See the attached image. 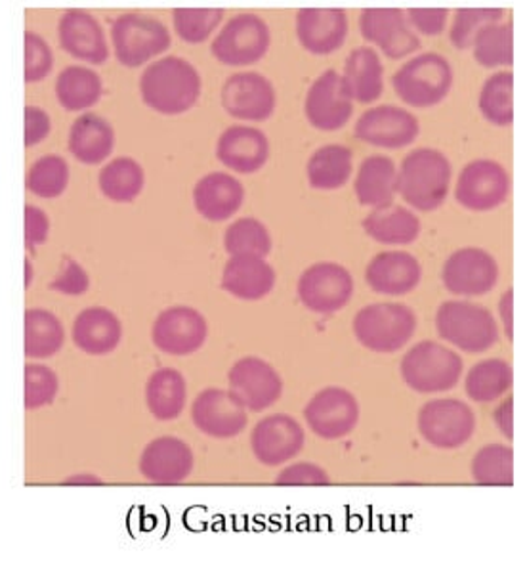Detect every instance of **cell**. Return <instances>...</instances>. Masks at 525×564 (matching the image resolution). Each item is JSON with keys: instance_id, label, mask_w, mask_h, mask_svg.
<instances>
[{"instance_id": "cell-1", "label": "cell", "mask_w": 525, "mask_h": 564, "mask_svg": "<svg viewBox=\"0 0 525 564\" xmlns=\"http://www.w3.org/2000/svg\"><path fill=\"white\" fill-rule=\"evenodd\" d=\"M203 80L194 64L181 56L157 59L140 77V95L147 108L163 116H181L201 98Z\"/></svg>"}, {"instance_id": "cell-2", "label": "cell", "mask_w": 525, "mask_h": 564, "mask_svg": "<svg viewBox=\"0 0 525 564\" xmlns=\"http://www.w3.org/2000/svg\"><path fill=\"white\" fill-rule=\"evenodd\" d=\"M451 163L434 148H417L397 169V194L413 209L430 213L444 205L451 186Z\"/></svg>"}, {"instance_id": "cell-3", "label": "cell", "mask_w": 525, "mask_h": 564, "mask_svg": "<svg viewBox=\"0 0 525 564\" xmlns=\"http://www.w3.org/2000/svg\"><path fill=\"white\" fill-rule=\"evenodd\" d=\"M353 335L371 352L392 355L402 350L417 332V314L407 304L373 303L353 318Z\"/></svg>"}, {"instance_id": "cell-4", "label": "cell", "mask_w": 525, "mask_h": 564, "mask_svg": "<svg viewBox=\"0 0 525 564\" xmlns=\"http://www.w3.org/2000/svg\"><path fill=\"white\" fill-rule=\"evenodd\" d=\"M462 358L436 340H420L400 364L405 384L420 394H438L455 389L462 377Z\"/></svg>"}, {"instance_id": "cell-5", "label": "cell", "mask_w": 525, "mask_h": 564, "mask_svg": "<svg viewBox=\"0 0 525 564\" xmlns=\"http://www.w3.org/2000/svg\"><path fill=\"white\" fill-rule=\"evenodd\" d=\"M453 67L438 52H425L407 59L392 77L400 100L413 108H434L453 87Z\"/></svg>"}, {"instance_id": "cell-6", "label": "cell", "mask_w": 525, "mask_h": 564, "mask_svg": "<svg viewBox=\"0 0 525 564\" xmlns=\"http://www.w3.org/2000/svg\"><path fill=\"white\" fill-rule=\"evenodd\" d=\"M436 329L441 339L459 350L480 355L495 347L499 326L482 304L470 301H446L436 312Z\"/></svg>"}, {"instance_id": "cell-7", "label": "cell", "mask_w": 525, "mask_h": 564, "mask_svg": "<svg viewBox=\"0 0 525 564\" xmlns=\"http://www.w3.org/2000/svg\"><path fill=\"white\" fill-rule=\"evenodd\" d=\"M173 43L163 22L153 15L127 12L111 25V44L116 58L124 67L144 66L168 51Z\"/></svg>"}, {"instance_id": "cell-8", "label": "cell", "mask_w": 525, "mask_h": 564, "mask_svg": "<svg viewBox=\"0 0 525 564\" xmlns=\"http://www.w3.org/2000/svg\"><path fill=\"white\" fill-rule=\"evenodd\" d=\"M272 31L260 15L238 14L218 31L210 44L212 56L223 66H251L266 56Z\"/></svg>"}, {"instance_id": "cell-9", "label": "cell", "mask_w": 525, "mask_h": 564, "mask_svg": "<svg viewBox=\"0 0 525 564\" xmlns=\"http://www.w3.org/2000/svg\"><path fill=\"white\" fill-rule=\"evenodd\" d=\"M417 425L420 436L434 448L457 449L474 436L475 413L462 400H428L418 410Z\"/></svg>"}, {"instance_id": "cell-10", "label": "cell", "mask_w": 525, "mask_h": 564, "mask_svg": "<svg viewBox=\"0 0 525 564\" xmlns=\"http://www.w3.org/2000/svg\"><path fill=\"white\" fill-rule=\"evenodd\" d=\"M296 293L308 311L335 314L353 297V278L339 262H316L298 278Z\"/></svg>"}, {"instance_id": "cell-11", "label": "cell", "mask_w": 525, "mask_h": 564, "mask_svg": "<svg viewBox=\"0 0 525 564\" xmlns=\"http://www.w3.org/2000/svg\"><path fill=\"white\" fill-rule=\"evenodd\" d=\"M511 194V174L495 160H474L462 166L455 197L464 209L485 213L501 207Z\"/></svg>"}, {"instance_id": "cell-12", "label": "cell", "mask_w": 525, "mask_h": 564, "mask_svg": "<svg viewBox=\"0 0 525 564\" xmlns=\"http://www.w3.org/2000/svg\"><path fill=\"white\" fill-rule=\"evenodd\" d=\"M441 282L451 295L480 297L499 282V264L482 247H462L447 257Z\"/></svg>"}, {"instance_id": "cell-13", "label": "cell", "mask_w": 525, "mask_h": 564, "mask_svg": "<svg viewBox=\"0 0 525 564\" xmlns=\"http://www.w3.org/2000/svg\"><path fill=\"white\" fill-rule=\"evenodd\" d=\"M304 420L311 433L324 441H339L352 433L360 421V404L342 387H325L304 408Z\"/></svg>"}, {"instance_id": "cell-14", "label": "cell", "mask_w": 525, "mask_h": 564, "mask_svg": "<svg viewBox=\"0 0 525 564\" xmlns=\"http://www.w3.org/2000/svg\"><path fill=\"white\" fill-rule=\"evenodd\" d=\"M228 391L245 405L247 412H264L277 404L283 394V379L272 364L259 356H245L228 371Z\"/></svg>"}, {"instance_id": "cell-15", "label": "cell", "mask_w": 525, "mask_h": 564, "mask_svg": "<svg viewBox=\"0 0 525 564\" xmlns=\"http://www.w3.org/2000/svg\"><path fill=\"white\" fill-rule=\"evenodd\" d=\"M209 337V324L201 312L186 304L168 306L153 322V345L171 356L197 352Z\"/></svg>"}, {"instance_id": "cell-16", "label": "cell", "mask_w": 525, "mask_h": 564, "mask_svg": "<svg viewBox=\"0 0 525 564\" xmlns=\"http://www.w3.org/2000/svg\"><path fill=\"white\" fill-rule=\"evenodd\" d=\"M220 98L223 109L241 121H267L277 106L274 83L256 72L230 75L223 80Z\"/></svg>"}, {"instance_id": "cell-17", "label": "cell", "mask_w": 525, "mask_h": 564, "mask_svg": "<svg viewBox=\"0 0 525 564\" xmlns=\"http://www.w3.org/2000/svg\"><path fill=\"white\" fill-rule=\"evenodd\" d=\"M353 132L356 138L365 144L397 150L407 148L417 140L420 124L409 109L400 108L394 104H382L363 111L356 121Z\"/></svg>"}, {"instance_id": "cell-18", "label": "cell", "mask_w": 525, "mask_h": 564, "mask_svg": "<svg viewBox=\"0 0 525 564\" xmlns=\"http://www.w3.org/2000/svg\"><path fill=\"white\" fill-rule=\"evenodd\" d=\"M195 429L210 438L228 441L243 433L249 423V412L236 394L226 389H205L192 404Z\"/></svg>"}, {"instance_id": "cell-19", "label": "cell", "mask_w": 525, "mask_h": 564, "mask_svg": "<svg viewBox=\"0 0 525 564\" xmlns=\"http://www.w3.org/2000/svg\"><path fill=\"white\" fill-rule=\"evenodd\" d=\"M304 444L306 433L303 425L287 413H272L252 429V454L266 467L288 464L303 452Z\"/></svg>"}, {"instance_id": "cell-20", "label": "cell", "mask_w": 525, "mask_h": 564, "mask_svg": "<svg viewBox=\"0 0 525 564\" xmlns=\"http://www.w3.org/2000/svg\"><path fill=\"white\" fill-rule=\"evenodd\" d=\"M361 36L381 48L390 59H402L420 48L402 8H368L360 15Z\"/></svg>"}, {"instance_id": "cell-21", "label": "cell", "mask_w": 525, "mask_h": 564, "mask_svg": "<svg viewBox=\"0 0 525 564\" xmlns=\"http://www.w3.org/2000/svg\"><path fill=\"white\" fill-rule=\"evenodd\" d=\"M304 113L311 127L325 132L339 131L352 119L353 101L337 69H327L311 83L304 100Z\"/></svg>"}, {"instance_id": "cell-22", "label": "cell", "mask_w": 525, "mask_h": 564, "mask_svg": "<svg viewBox=\"0 0 525 564\" xmlns=\"http://www.w3.org/2000/svg\"><path fill=\"white\" fill-rule=\"evenodd\" d=\"M194 449L178 436H158L140 456V473L152 485H181L194 473Z\"/></svg>"}, {"instance_id": "cell-23", "label": "cell", "mask_w": 525, "mask_h": 564, "mask_svg": "<svg viewBox=\"0 0 525 564\" xmlns=\"http://www.w3.org/2000/svg\"><path fill=\"white\" fill-rule=\"evenodd\" d=\"M58 41L69 56L94 66H101L109 58L108 39L103 28L87 10H65L59 18Z\"/></svg>"}, {"instance_id": "cell-24", "label": "cell", "mask_w": 525, "mask_h": 564, "mask_svg": "<svg viewBox=\"0 0 525 564\" xmlns=\"http://www.w3.org/2000/svg\"><path fill=\"white\" fill-rule=\"evenodd\" d=\"M348 28V14L342 8H303L296 14L298 43L317 56L339 51L346 43Z\"/></svg>"}, {"instance_id": "cell-25", "label": "cell", "mask_w": 525, "mask_h": 564, "mask_svg": "<svg viewBox=\"0 0 525 564\" xmlns=\"http://www.w3.org/2000/svg\"><path fill=\"white\" fill-rule=\"evenodd\" d=\"M217 158L236 173H256L270 160V140L260 129L231 124L218 138Z\"/></svg>"}, {"instance_id": "cell-26", "label": "cell", "mask_w": 525, "mask_h": 564, "mask_svg": "<svg viewBox=\"0 0 525 564\" xmlns=\"http://www.w3.org/2000/svg\"><path fill=\"white\" fill-rule=\"evenodd\" d=\"M423 278V267L417 257L407 251H384L374 254L365 268V282L381 295H407L417 290Z\"/></svg>"}, {"instance_id": "cell-27", "label": "cell", "mask_w": 525, "mask_h": 564, "mask_svg": "<svg viewBox=\"0 0 525 564\" xmlns=\"http://www.w3.org/2000/svg\"><path fill=\"white\" fill-rule=\"evenodd\" d=\"M245 203L243 184L228 173H209L195 184L194 205L210 223L233 217Z\"/></svg>"}, {"instance_id": "cell-28", "label": "cell", "mask_w": 525, "mask_h": 564, "mask_svg": "<svg viewBox=\"0 0 525 564\" xmlns=\"http://www.w3.org/2000/svg\"><path fill=\"white\" fill-rule=\"evenodd\" d=\"M72 337L75 347L85 355H109L121 345L123 324L116 312L103 306H90L73 322Z\"/></svg>"}, {"instance_id": "cell-29", "label": "cell", "mask_w": 525, "mask_h": 564, "mask_svg": "<svg viewBox=\"0 0 525 564\" xmlns=\"http://www.w3.org/2000/svg\"><path fill=\"white\" fill-rule=\"evenodd\" d=\"M277 282L274 267L260 257H230L222 272V290L243 301H260Z\"/></svg>"}, {"instance_id": "cell-30", "label": "cell", "mask_w": 525, "mask_h": 564, "mask_svg": "<svg viewBox=\"0 0 525 564\" xmlns=\"http://www.w3.org/2000/svg\"><path fill=\"white\" fill-rule=\"evenodd\" d=\"M346 93L358 104H373L384 93V66L373 46H358L346 58L344 73L340 75Z\"/></svg>"}, {"instance_id": "cell-31", "label": "cell", "mask_w": 525, "mask_h": 564, "mask_svg": "<svg viewBox=\"0 0 525 564\" xmlns=\"http://www.w3.org/2000/svg\"><path fill=\"white\" fill-rule=\"evenodd\" d=\"M356 197L371 209H384L394 205L397 194V166L389 155L374 153L361 161L360 171L353 182Z\"/></svg>"}, {"instance_id": "cell-32", "label": "cell", "mask_w": 525, "mask_h": 564, "mask_svg": "<svg viewBox=\"0 0 525 564\" xmlns=\"http://www.w3.org/2000/svg\"><path fill=\"white\" fill-rule=\"evenodd\" d=\"M67 145L75 160L85 165H100L116 148V131L108 119L85 113L72 124Z\"/></svg>"}, {"instance_id": "cell-33", "label": "cell", "mask_w": 525, "mask_h": 564, "mask_svg": "<svg viewBox=\"0 0 525 564\" xmlns=\"http://www.w3.org/2000/svg\"><path fill=\"white\" fill-rule=\"evenodd\" d=\"M187 402L186 377L178 369L161 368L153 371L145 383V404L158 421L181 417Z\"/></svg>"}, {"instance_id": "cell-34", "label": "cell", "mask_w": 525, "mask_h": 564, "mask_svg": "<svg viewBox=\"0 0 525 564\" xmlns=\"http://www.w3.org/2000/svg\"><path fill=\"white\" fill-rule=\"evenodd\" d=\"M361 226L369 238L384 246H409L420 236L417 215L402 205L371 210Z\"/></svg>"}, {"instance_id": "cell-35", "label": "cell", "mask_w": 525, "mask_h": 564, "mask_svg": "<svg viewBox=\"0 0 525 564\" xmlns=\"http://www.w3.org/2000/svg\"><path fill=\"white\" fill-rule=\"evenodd\" d=\"M353 171V155L342 144H327L311 153L306 174L311 188L339 189L350 181Z\"/></svg>"}, {"instance_id": "cell-36", "label": "cell", "mask_w": 525, "mask_h": 564, "mask_svg": "<svg viewBox=\"0 0 525 564\" xmlns=\"http://www.w3.org/2000/svg\"><path fill=\"white\" fill-rule=\"evenodd\" d=\"M514 384V369L501 358H488L475 364L464 379V391L468 399L478 404H490L503 399Z\"/></svg>"}, {"instance_id": "cell-37", "label": "cell", "mask_w": 525, "mask_h": 564, "mask_svg": "<svg viewBox=\"0 0 525 564\" xmlns=\"http://www.w3.org/2000/svg\"><path fill=\"white\" fill-rule=\"evenodd\" d=\"M65 343V332L56 314L44 308L25 311V356L46 360L58 355Z\"/></svg>"}, {"instance_id": "cell-38", "label": "cell", "mask_w": 525, "mask_h": 564, "mask_svg": "<svg viewBox=\"0 0 525 564\" xmlns=\"http://www.w3.org/2000/svg\"><path fill=\"white\" fill-rule=\"evenodd\" d=\"M103 95L100 75L83 66L65 67L56 79V98L67 111L92 108Z\"/></svg>"}, {"instance_id": "cell-39", "label": "cell", "mask_w": 525, "mask_h": 564, "mask_svg": "<svg viewBox=\"0 0 525 564\" xmlns=\"http://www.w3.org/2000/svg\"><path fill=\"white\" fill-rule=\"evenodd\" d=\"M101 194L116 203L134 202L144 189L145 174L142 165L132 158H117L101 166L98 174Z\"/></svg>"}, {"instance_id": "cell-40", "label": "cell", "mask_w": 525, "mask_h": 564, "mask_svg": "<svg viewBox=\"0 0 525 564\" xmlns=\"http://www.w3.org/2000/svg\"><path fill=\"white\" fill-rule=\"evenodd\" d=\"M474 59L488 69L508 67L514 64V25L496 22L478 31L472 41Z\"/></svg>"}, {"instance_id": "cell-41", "label": "cell", "mask_w": 525, "mask_h": 564, "mask_svg": "<svg viewBox=\"0 0 525 564\" xmlns=\"http://www.w3.org/2000/svg\"><path fill=\"white\" fill-rule=\"evenodd\" d=\"M478 106L483 119L496 127L514 123V73L496 72L485 79Z\"/></svg>"}, {"instance_id": "cell-42", "label": "cell", "mask_w": 525, "mask_h": 564, "mask_svg": "<svg viewBox=\"0 0 525 564\" xmlns=\"http://www.w3.org/2000/svg\"><path fill=\"white\" fill-rule=\"evenodd\" d=\"M272 234L259 218H239L223 234V249L230 257H260L272 253Z\"/></svg>"}, {"instance_id": "cell-43", "label": "cell", "mask_w": 525, "mask_h": 564, "mask_svg": "<svg viewBox=\"0 0 525 564\" xmlns=\"http://www.w3.org/2000/svg\"><path fill=\"white\" fill-rule=\"evenodd\" d=\"M474 482L483 486L514 485V449L511 444H488L478 449L472 465Z\"/></svg>"}, {"instance_id": "cell-44", "label": "cell", "mask_w": 525, "mask_h": 564, "mask_svg": "<svg viewBox=\"0 0 525 564\" xmlns=\"http://www.w3.org/2000/svg\"><path fill=\"white\" fill-rule=\"evenodd\" d=\"M67 184H69V165L62 155H54V153L36 160L25 174V188L43 199L62 196L67 189Z\"/></svg>"}, {"instance_id": "cell-45", "label": "cell", "mask_w": 525, "mask_h": 564, "mask_svg": "<svg viewBox=\"0 0 525 564\" xmlns=\"http://www.w3.org/2000/svg\"><path fill=\"white\" fill-rule=\"evenodd\" d=\"M222 8H174V30L182 41L189 44H201L209 39L220 22Z\"/></svg>"}, {"instance_id": "cell-46", "label": "cell", "mask_w": 525, "mask_h": 564, "mask_svg": "<svg viewBox=\"0 0 525 564\" xmlns=\"http://www.w3.org/2000/svg\"><path fill=\"white\" fill-rule=\"evenodd\" d=\"M503 8H459L449 30L451 44L459 51L472 48L475 33L490 23L503 22Z\"/></svg>"}, {"instance_id": "cell-47", "label": "cell", "mask_w": 525, "mask_h": 564, "mask_svg": "<svg viewBox=\"0 0 525 564\" xmlns=\"http://www.w3.org/2000/svg\"><path fill=\"white\" fill-rule=\"evenodd\" d=\"M25 410H39L44 405H51L59 392V379L54 369L43 364H28L25 373Z\"/></svg>"}, {"instance_id": "cell-48", "label": "cell", "mask_w": 525, "mask_h": 564, "mask_svg": "<svg viewBox=\"0 0 525 564\" xmlns=\"http://www.w3.org/2000/svg\"><path fill=\"white\" fill-rule=\"evenodd\" d=\"M25 83H39L48 77L54 67V54L51 44L35 31H25Z\"/></svg>"}, {"instance_id": "cell-49", "label": "cell", "mask_w": 525, "mask_h": 564, "mask_svg": "<svg viewBox=\"0 0 525 564\" xmlns=\"http://www.w3.org/2000/svg\"><path fill=\"white\" fill-rule=\"evenodd\" d=\"M329 482V473L321 465L309 462L287 465L275 478V485L281 486H325Z\"/></svg>"}, {"instance_id": "cell-50", "label": "cell", "mask_w": 525, "mask_h": 564, "mask_svg": "<svg viewBox=\"0 0 525 564\" xmlns=\"http://www.w3.org/2000/svg\"><path fill=\"white\" fill-rule=\"evenodd\" d=\"M90 288V278L85 268L72 257H64V267L51 283L52 291H58L64 295H85Z\"/></svg>"}, {"instance_id": "cell-51", "label": "cell", "mask_w": 525, "mask_h": 564, "mask_svg": "<svg viewBox=\"0 0 525 564\" xmlns=\"http://www.w3.org/2000/svg\"><path fill=\"white\" fill-rule=\"evenodd\" d=\"M405 18L415 33L434 36L446 30L449 10L447 8H409L405 10Z\"/></svg>"}, {"instance_id": "cell-52", "label": "cell", "mask_w": 525, "mask_h": 564, "mask_svg": "<svg viewBox=\"0 0 525 564\" xmlns=\"http://www.w3.org/2000/svg\"><path fill=\"white\" fill-rule=\"evenodd\" d=\"M25 148L41 144L43 140L51 137V116L39 106H25Z\"/></svg>"}, {"instance_id": "cell-53", "label": "cell", "mask_w": 525, "mask_h": 564, "mask_svg": "<svg viewBox=\"0 0 525 564\" xmlns=\"http://www.w3.org/2000/svg\"><path fill=\"white\" fill-rule=\"evenodd\" d=\"M51 232V220L43 209L35 205H25V246L28 249H35L48 238Z\"/></svg>"}, {"instance_id": "cell-54", "label": "cell", "mask_w": 525, "mask_h": 564, "mask_svg": "<svg viewBox=\"0 0 525 564\" xmlns=\"http://www.w3.org/2000/svg\"><path fill=\"white\" fill-rule=\"evenodd\" d=\"M493 421L499 433L503 434L506 441H514V397H506L501 404L496 405Z\"/></svg>"}, {"instance_id": "cell-55", "label": "cell", "mask_w": 525, "mask_h": 564, "mask_svg": "<svg viewBox=\"0 0 525 564\" xmlns=\"http://www.w3.org/2000/svg\"><path fill=\"white\" fill-rule=\"evenodd\" d=\"M499 316L503 322L504 335L514 339V291L506 290L499 301Z\"/></svg>"}, {"instance_id": "cell-56", "label": "cell", "mask_w": 525, "mask_h": 564, "mask_svg": "<svg viewBox=\"0 0 525 564\" xmlns=\"http://www.w3.org/2000/svg\"><path fill=\"white\" fill-rule=\"evenodd\" d=\"M64 482L77 486L103 485V478L98 477L96 473H75L72 477L65 478Z\"/></svg>"}]
</instances>
